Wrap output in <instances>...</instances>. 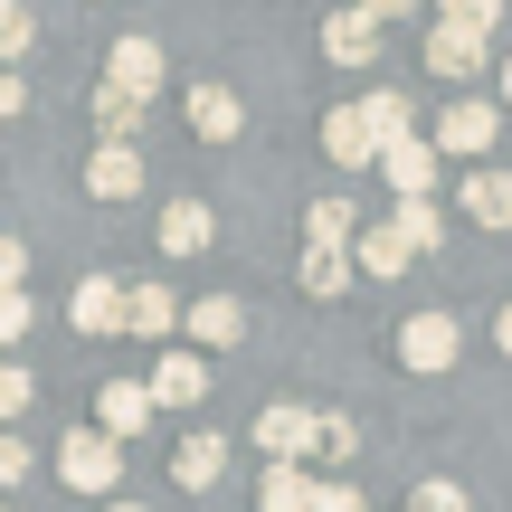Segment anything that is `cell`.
I'll use <instances>...</instances> for the list:
<instances>
[{
	"label": "cell",
	"mask_w": 512,
	"mask_h": 512,
	"mask_svg": "<svg viewBox=\"0 0 512 512\" xmlns=\"http://www.w3.org/2000/svg\"><path fill=\"white\" fill-rule=\"evenodd\" d=\"M57 484H67V494H114V484H124V446H114L105 427H76V437L57 446Z\"/></svg>",
	"instance_id": "cell-1"
},
{
	"label": "cell",
	"mask_w": 512,
	"mask_h": 512,
	"mask_svg": "<svg viewBox=\"0 0 512 512\" xmlns=\"http://www.w3.org/2000/svg\"><path fill=\"white\" fill-rule=\"evenodd\" d=\"M494 133H503V114L484 105V95H446V105H437V133H427V143H437L446 162H484V152H494Z\"/></svg>",
	"instance_id": "cell-2"
},
{
	"label": "cell",
	"mask_w": 512,
	"mask_h": 512,
	"mask_svg": "<svg viewBox=\"0 0 512 512\" xmlns=\"http://www.w3.org/2000/svg\"><path fill=\"white\" fill-rule=\"evenodd\" d=\"M456 342H465L456 313H408V323H399V361L418 370V380H437V370L456 361Z\"/></svg>",
	"instance_id": "cell-3"
},
{
	"label": "cell",
	"mask_w": 512,
	"mask_h": 512,
	"mask_svg": "<svg viewBox=\"0 0 512 512\" xmlns=\"http://www.w3.org/2000/svg\"><path fill=\"white\" fill-rule=\"evenodd\" d=\"M484 57H494V38L465 29V19H437V29H427V76H465V86H475Z\"/></svg>",
	"instance_id": "cell-4"
},
{
	"label": "cell",
	"mask_w": 512,
	"mask_h": 512,
	"mask_svg": "<svg viewBox=\"0 0 512 512\" xmlns=\"http://www.w3.org/2000/svg\"><path fill=\"white\" fill-rule=\"evenodd\" d=\"M380 38H389V19H370L361 0L323 19V57H332V67H370V57H380Z\"/></svg>",
	"instance_id": "cell-5"
},
{
	"label": "cell",
	"mask_w": 512,
	"mask_h": 512,
	"mask_svg": "<svg viewBox=\"0 0 512 512\" xmlns=\"http://www.w3.org/2000/svg\"><path fill=\"white\" fill-rule=\"evenodd\" d=\"M152 408H162V399H152V380H105V389H95V427H105L114 446H124V437H143V427H152Z\"/></svg>",
	"instance_id": "cell-6"
},
{
	"label": "cell",
	"mask_w": 512,
	"mask_h": 512,
	"mask_svg": "<svg viewBox=\"0 0 512 512\" xmlns=\"http://www.w3.org/2000/svg\"><path fill=\"white\" fill-rule=\"evenodd\" d=\"M105 86H133V95L152 105V95H162V38H143V29H133V38H114V57H105Z\"/></svg>",
	"instance_id": "cell-7"
},
{
	"label": "cell",
	"mask_w": 512,
	"mask_h": 512,
	"mask_svg": "<svg viewBox=\"0 0 512 512\" xmlns=\"http://www.w3.org/2000/svg\"><path fill=\"white\" fill-rule=\"evenodd\" d=\"M437 162H446V152L408 133V143H389V152H380V181L399 190V200H427V190H437Z\"/></svg>",
	"instance_id": "cell-8"
},
{
	"label": "cell",
	"mask_w": 512,
	"mask_h": 512,
	"mask_svg": "<svg viewBox=\"0 0 512 512\" xmlns=\"http://www.w3.org/2000/svg\"><path fill=\"white\" fill-rule=\"evenodd\" d=\"M323 152H332L342 171H380V143H370V114H361V105H332V114H323Z\"/></svg>",
	"instance_id": "cell-9"
},
{
	"label": "cell",
	"mask_w": 512,
	"mask_h": 512,
	"mask_svg": "<svg viewBox=\"0 0 512 512\" xmlns=\"http://www.w3.org/2000/svg\"><path fill=\"white\" fill-rule=\"evenodd\" d=\"M313 494H323V475H313L304 456H275L266 475H256V503L266 512H313Z\"/></svg>",
	"instance_id": "cell-10"
},
{
	"label": "cell",
	"mask_w": 512,
	"mask_h": 512,
	"mask_svg": "<svg viewBox=\"0 0 512 512\" xmlns=\"http://www.w3.org/2000/svg\"><path fill=\"white\" fill-rule=\"evenodd\" d=\"M86 190L95 200H133V190H143V152L133 143H95L86 152Z\"/></svg>",
	"instance_id": "cell-11"
},
{
	"label": "cell",
	"mask_w": 512,
	"mask_h": 512,
	"mask_svg": "<svg viewBox=\"0 0 512 512\" xmlns=\"http://www.w3.org/2000/svg\"><path fill=\"white\" fill-rule=\"evenodd\" d=\"M181 313L190 304H171V285H124V332H143V342H171Z\"/></svg>",
	"instance_id": "cell-12"
},
{
	"label": "cell",
	"mask_w": 512,
	"mask_h": 512,
	"mask_svg": "<svg viewBox=\"0 0 512 512\" xmlns=\"http://www.w3.org/2000/svg\"><path fill=\"white\" fill-rule=\"evenodd\" d=\"M67 313H76V332H124V285L114 275H76Z\"/></svg>",
	"instance_id": "cell-13"
},
{
	"label": "cell",
	"mask_w": 512,
	"mask_h": 512,
	"mask_svg": "<svg viewBox=\"0 0 512 512\" xmlns=\"http://www.w3.org/2000/svg\"><path fill=\"white\" fill-rule=\"evenodd\" d=\"M190 133H200V143H238V133H247V105L228 86H190Z\"/></svg>",
	"instance_id": "cell-14"
},
{
	"label": "cell",
	"mask_w": 512,
	"mask_h": 512,
	"mask_svg": "<svg viewBox=\"0 0 512 512\" xmlns=\"http://www.w3.org/2000/svg\"><path fill=\"white\" fill-rule=\"evenodd\" d=\"M228 475V437H181V456H171V484H181V494H209V484Z\"/></svg>",
	"instance_id": "cell-15"
},
{
	"label": "cell",
	"mask_w": 512,
	"mask_h": 512,
	"mask_svg": "<svg viewBox=\"0 0 512 512\" xmlns=\"http://www.w3.org/2000/svg\"><path fill=\"white\" fill-rule=\"evenodd\" d=\"M181 323L200 332L209 351H238V342H247V313H238V294H200V304H190Z\"/></svg>",
	"instance_id": "cell-16"
},
{
	"label": "cell",
	"mask_w": 512,
	"mask_h": 512,
	"mask_svg": "<svg viewBox=\"0 0 512 512\" xmlns=\"http://www.w3.org/2000/svg\"><path fill=\"white\" fill-rule=\"evenodd\" d=\"M256 446H266V456H313V408L275 399L266 418H256Z\"/></svg>",
	"instance_id": "cell-17"
},
{
	"label": "cell",
	"mask_w": 512,
	"mask_h": 512,
	"mask_svg": "<svg viewBox=\"0 0 512 512\" xmlns=\"http://www.w3.org/2000/svg\"><path fill=\"white\" fill-rule=\"evenodd\" d=\"M209 228H219L209 200H171L162 209V256H209Z\"/></svg>",
	"instance_id": "cell-18"
},
{
	"label": "cell",
	"mask_w": 512,
	"mask_h": 512,
	"mask_svg": "<svg viewBox=\"0 0 512 512\" xmlns=\"http://www.w3.org/2000/svg\"><path fill=\"white\" fill-rule=\"evenodd\" d=\"M200 389H209V361H200V351H162V370H152V399H162V408H190Z\"/></svg>",
	"instance_id": "cell-19"
},
{
	"label": "cell",
	"mask_w": 512,
	"mask_h": 512,
	"mask_svg": "<svg viewBox=\"0 0 512 512\" xmlns=\"http://www.w3.org/2000/svg\"><path fill=\"white\" fill-rule=\"evenodd\" d=\"M465 219L475 228H512V171H465Z\"/></svg>",
	"instance_id": "cell-20"
},
{
	"label": "cell",
	"mask_w": 512,
	"mask_h": 512,
	"mask_svg": "<svg viewBox=\"0 0 512 512\" xmlns=\"http://www.w3.org/2000/svg\"><path fill=\"white\" fill-rule=\"evenodd\" d=\"M380 228H389V238H399L408 256H427V247H437V238H446V219H437V200H399V209H389V219H380Z\"/></svg>",
	"instance_id": "cell-21"
},
{
	"label": "cell",
	"mask_w": 512,
	"mask_h": 512,
	"mask_svg": "<svg viewBox=\"0 0 512 512\" xmlns=\"http://www.w3.org/2000/svg\"><path fill=\"white\" fill-rule=\"evenodd\" d=\"M95 133H105V143H133V133H143V95L133 86H95Z\"/></svg>",
	"instance_id": "cell-22"
},
{
	"label": "cell",
	"mask_w": 512,
	"mask_h": 512,
	"mask_svg": "<svg viewBox=\"0 0 512 512\" xmlns=\"http://www.w3.org/2000/svg\"><path fill=\"white\" fill-rule=\"evenodd\" d=\"M351 238H361L351 200H313V209H304V247H351Z\"/></svg>",
	"instance_id": "cell-23"
},
{
	"label": "cell",
	"mask_w": 512,
	"mask_h": 512,
	"mask_svg": "<svg viewBox=\"0 0 512 512\" xmlns=\"http://www.w3.org/2000/svg\"><path fill=\"white\" fill-rule=\"evenodd\" d=\"M351 266H361V275H408L418 256H408L399 238H389V228H361V238H351Z\"/></svg>",
	"instance_id": "cell-24"
},
{
	"label": "cell",
	"mask_w": 512,
	"mask_h": 512,
	"mask_svg": "<svg viewBox=\"0 0 512 512\" xmlns=\"http://www.w3.org/2000/svg\"><path fill=\"white\" fill-rule=\"evenodd\" d=\"M361 114H370V143L389 152V143H408V114H418V105H408V95H389V86H380V95H361Z\"/></svg>",
	"instance_id": "cell-25"
},
{
	"label": "cell",
	"mask_w": 512,
	"mask_h": 512,
	"mask_svg": "<svg viewBox=\"0 0 512 512\" xmlns=\"http://www.w3.org/2000/svg\"><path fill=\"white\" fill-rule=\"evenodd\" d=\"M351 275H361V266H351V247H304V294H342Z\"/></svg>",
	"instance_id": "cell-26"
},
{
	"label": "cell",
	"mask_w": 512,
	"mask_h": 512,
	"mask_svg": "<svg viewBox=\"0 0 512 512\" xmlns=\"http://www.w3.org/2000/svg\"><path fill=\"white\" fill-rule=\"evenodd\" d=\"M29 38H38L29 0H0V67H19V57H29Z\"/></svg>",
	"instance_id": "cell-27"
},
{
	"label": "cell",
	"mask_w": 512,
	"mask_h": 512,
	"mask_svg": "<svg viewBox=\"0 0 512 512\" xmlns=\"http://www.w3.org/2000/svg\"><path fill=\"white\" fill-rule=\"evenodd\" d=\"M408 512H465V484L456 475H427L418 494H408Z\"/></svg>",
	"instance_id": "cell-28"
},
{
	"label": "cell",
	"mask_w": 512,
	"mask_h": 512,
	"mask_svg": "<svg viewBox=\"0 0 512 512\" xmlns=\"http://www.w3.org/2000/svg\"><path fill=\"white\" fill-rule=\"evenodd\" d=\"M29 323H38L29 285H19V294H0V351H10V342H19V332H29Z\"/></svg>",
	"instance_id": "cell-29"
},
{
	"label": "cell",
	"mask_w": 512,
	"mask_h": 512,
	"mask_svg": "<svg viewBox=\"0 0 512 512\" xmlns=\"http://www.w3.org/2000/svg\"><path fill=\"white\" fill-rule=\"evenodd\" d=\"M38 399V380H29V370H19V361H0V418H19V408H29Z\"/></svg>",
	"instance_id": "cell-30"
},
{
	"label": "cell",
	"mask_w": 512,
	"mask_h": 512,
	"mask_svg": "<svg viewBox=\"0 0 512 512\" xmlns=\"http://www.w3.org/2000/svg\"><path fill=\"white\" fill-rule=\"evenodd\" d=\"M437 19H465V29H484V38H494V19H503V0H446Z\"/></svg>",
	"instance_id": "cell-31"
},
{
	"label": "cell",
	"mask_w": 512,
	"mask_h": 512,
	"mask_svg": "<svg viewBox=\"0 0 512 512\" xmlns=\"http://www.w3.org/2000/svg\"><path fill=\"white\" fill-rule=\"evenodd\" d=\"M19 285H29V247L0 228V294H19Z\"/></svg>",
	"instance_id": "cell-32"
},
{
	"label": "cell",
	"mask_w": 512,
	"mask_h": 512,
	"mask_svg": "<svg viewBox=\"0 0 512 512\" xmlns=\"http://www.w3.org/2000/svg\"><path fill=\"white\" fill-rule=\"evenodd\" d=\"M313 456L342 465V456H351V418H313Z\"/></svg>",
	"instance_id": "cell-33"
},
{
	"label": "cell",
	"mask_w": 512,
	"mask_h": 512,
	"mask_svg": "<svg viewBox=\"0 0 512 512\" xmlns=\"http://www.w3.org/2000/svg\"><path fill=\"white\" fill-rule=\"evenodd\" d=\"M313 512H370V503H361V484H342V475H323V494H313Z\"/></svg>",
	"instance_id": "cell-34"
},
{
	"label": "cell",
	"mask_w": 512,
	"mask_h": 512,
	"mask_svg": "<svg viewBox=\"0 0 512 512\" xmlns=\"http://www.w3.org/2000/svg\"><path fill=\"white\" fill-rule=\"evenodd\" d=\"M19 475H29V446H19V437H0V494H10Z\"/></svg>",
	"instance_id": "cell-35"
},
{
	"label": "cell",
	"mask_w": 512,
	"mask_h": 512,
	"mask_svg": "<svg viewBox=\"0 0 512 512\" xmlns=\"http://www.w3.org/2000/svg\"><path fill=\"white\" fill-rule=\"evenodd\" d=\"M19 105H29V86H19V67H0V124H10Z\"/></svg>",
	"instance_id": "cell-36"
},
{
	"label": "cell",
	"mask_w": 512,
	"mask_h": 512,
	"mask_svg": "<svg viewBox=\"0 0 512 512\" xmlns=\"http://www.w3.org/2000/svg\"><path fill=\"white\" fill-rule=\"evenodd\" d=\"M361 10H370V19H408L418 0H361Z\"/></svg>",
	"instance_id": "cell-37"
},
{
	"label": "cell",
	"mask_w": 512,
	"mask_h": 512,
	"mask_svg": "<svg viewBox=\"0 0 512 512\" xmlns=\"http://www.w3.org/2000/svg\"><path fill=\"white\" fill-rule=\"evenodd\" d=\"M494 342H503V361H512V304H503V323H494Z\"/></svg>",
	"instance_id": "cell-38"
},
{
	"label": "cell",
	"mask_w": 512,
	"mask_h": 512,
	"mask_svg": "<svg viewBox=\"0 0 512 512\" xmlns=\"http://www.w3.org/2000/svg\"><path fill=\"white\" fill-rule=\"evenodd\" d=\"M494 86H503V105H512V57H503V67H494Z\"/></svg>",
	"instance_id": "cell-39"
},
{
	"label": "cell",
	"mask_w": 512,
	"mask_h": 512,
	"mask_svg": "<svg viewBox=\"0 0 512 512\" xmlns=\"http://www.w3.org/2000/svg\"><path fill=\"white\" fill-rule=\"evenodd\" d=\"M105 512H143V503H105Z\"/></svg>",
	"instance_id": "cell-40"
}]
</instances>
